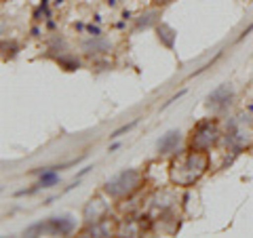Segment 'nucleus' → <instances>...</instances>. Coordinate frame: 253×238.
Instances as JSON below:
<instances>
[{
	"label": "nucleus",
	"instance_id": "f3484780",
	"mask_svg": "<svg viewBox=\"0 0 253 238\" xmlns=\"http://www.w3.org/2000/svg\"><path fill=\"white\" fill-rule=\"evenodd\" d=\"M156 4H165V2H169V0H154Z\"/></svg>",
	"mask_w": 253,
	"mask_h": 238
},
{
	"label": "nucleus",
	"instance_id": "f8f14e48",
	"mask_svg": "<svg viewBox=\"0 0 253 238\" xmlns=\"http://www.w3.org/2000/svg\"><path fill=\"white\" fill-rule=\"evenodd\" d=\"M57 63H59L63 70H68V72H74V70L81 68V61H78L74 55H59V57H57Z\"/></svg>",
	"mask_w": 253,
	"mask_h": 238
},
{
	"label": "nucleus",
	"instance_id": "39448f33",
	"mask_svg": "<svg viewBox=\"0 0 253 238\" xmlns=\"http://www.w3.org/2000/svg\"><path fill=\"white\" fill-rule=\"evenodd\" d=\"M106 213H108V204L101 200V198H93V200H89L84 207V221L89 226H93V224H97V221L104 219Z\"/></svg>",
	"mask_w": 253,
	"mask_h": 238
},
{
	"label": "nucleus",
	"instance_id": "7ed1b4c3",
	"mask_svg": "<svg viewBox=\"0 0 253 238\" xmlns=\"http://www.w3.org/2000/svg\"><path fill=\"white\" fill-rule=\"evenodd\" d=\"M219 137V129L217 122L207 118V120H201L199 124L194 126L192 131V139H190V146L192 150H209Z\"/></svg>",
	"mask_w": 253,
	"mask_h": 238
},
{
	"label": "nucleus",
	"instance_id": "9b49d317",
	"mask_svg": "<svg viewBox=\"0 0 253 238\" xmlns=\"http://www.w3.org/2000/svg\"><path fill=\"white\" fill-rule=\"evenodd\" d=\"M156 19H158V11H146L144 15H139L137 17V23H135V30H146V28H150L152 23H156Z\"/></svg>",
	"mask_w": 253,
	"mask_h": 238
},
{
	"label": "nucleus",
	"instance_id": "4468645a",
	"mask_svg": "<svg viewBox=\"0 0 253 238\" xmlns=\"http://www.w3.org/2000/svg\"><path fill=\"white\" fill-rule=\"evenodd\" d=\"M135 124H137V120H133V122H129V124H123L121 129H116L112 135H110V137H114V139H116V137H121L123 133H129V131H131V129H133V126H135Z\"/></svg>",
	"mask_w": 253,
	"mask_h": 238
},
{
	"label": "nucleus",
	"instance_id": "1a4fd4ad",
	"mask_svg": "<svg viewBox=\"0 0 253 238\" xmlns=\"http://www.w3.org/2000/svg\"><path fill=\"white\" fill-rule=\"evenodd\" d=\"M83 49L93 55V53H106L110 49V42L106 40V38H99V36H93L91 40H84L83 42Z\"/></svg>",
	"mask_w": 253,
	"mask_h": 238
},
{
	"label": "nucleus",
	"instance_id": "f03ea898",
	"mask_svg": "<svg viewBox=\"0 0 253 238\" xmlns=\"http://www.w3.org/2000/svg\"><path fill=\"white\" fill-rule=\"evenodd\" d=\"M141 184V175L135 169H125L118 175H114L112 179H108L106 184V192L112 198H126L129 194H133Z\"/></svg>",
	"mask_w": 253,
	"mask_h": 238
},
{
	"label": "nucleus",
	"instance_id": "423d86ee",
	"mask_svg": "<svg viewBox=\"0 0 253 238\" xmlns=\"http://www.w3.org/2000/svg\"><path fill=\"white\" fill-rule=\"evenodd\" d=\"M46 224H49V234H61V236L72 234L76 228L72 215H55L46 219Z\"/></svg>",
	"mask_w": 253,
	"mask_h": 238
},
{
	"label": "nucleus",
	"instance_id": "f257e3e1",
	"mask_svg": "<svg viewBox=\"0 0 253 238\" xmlns=\"http://www.w3.org/2000/svg\"><path fill=\"white\" fill-rule=\"evenodd\" d=\"M209 166V156L205 150H192V152H186L177 156L175 160L171 162V169H169V177L175 186H194L199 181L205 171Z\"/></svg>",
	"mask_w": 253,
	"mask_h": 238
},
{
	"label": "nucleus",
	"instance_id": "0eeeda50",
	"mask_svg": "<svg viewBox=\"0 0 253 238\" xmlns=\"http://www.w3.org/2000/svg\"><path fill=\"white\" fill-rule=\"evenodd\" d=\"M179 144H181V133L175 131V129L167 131L161 139H158V154H171V152H175Z\"/></svg>",
	"mask_w": 253,
	"mask_h": 238
},
{
	"label": "nucleus",
	"instance_id": "6e6552de",
	"mask_svg": "<svg viewBox=\"0 0 253 238\" xmlns=\"http://www.w3.org/2000/svg\"><path fill=\"white\" fill-rule=\"evenodd\" d=\"M156 34H158V40L167 46L169 51H173V46H175V38H177V32L173 30L171 26H167V23H158V26H156Z\"/></svg>",
	"mask_w": 253,
	"mask_h": 238
},
{
	"label": "nucleus",
	"instance_id": "2eb2a0df",
	"mask_svg": "<svg viewBox=\"0 0 253 238\" xmlns=\"http://www.w3.org/2000/svg\"><path fill=\"white\" fill-rule=\"evenodd\" d=\"M86 30H89V34H91V36H99V34H101L97 26H86Z\"/></svg>",
	"mask_w": 253,
	"mask_h": 238
},
{
	"label": "nucleus",
	"instance_id": "9d476101",
	"mask_svg": "<svg viewBox=\"0 0 253 238\" xmlns=\"http://www.w3.org/2000/svg\"><path fill=\"white\" fill-rule=\"evenodd\" d=\"M57 184H59V173L55 171V169H46V171H42L41 179H38L36 190L38 188H53V186H57Z\"/></svg>",
	"mask_w": 253,
	"mask_h": 238
},
{
	"label": "nucleus",
	"instance_id": "20e7f679",
	"mask_svg": "<svg viewBox=\"0 0 253 238\" xmlns=\"http://www.w3.org/2000/svg\"><path fill=\"white\" fill-rule=\"evenodd\" d=\"M232 99H234V89L230 84H219L215 91H213L209 97H207V106L213 108V110H224L232 104Z\"/></svg>",
	"mask_w": 253,
	"mask_h": 238
},
{
	"label": "nucleus",
	"instance_id": "ddd939ff",
	"mask_svg": "<svg viewBox=\"0 0 253 238\" xmlns=\"http://www.w3.org/2000/svg\"><path fill=\"white\" fill-rule=\"evenodd\" d=\"M86 232H89V234H97V236H108L110 234V224L101 219V221H97V224H93L89 230H86Z\"/></svg>",
	"mask_w": 253,
	"mask_h": 238
},
{
	"label": "nucleus",
	"instance_id": "dca6fc26",
	"mask_svg": "<svg viewBox=\"0 0 253 238\" xmlns=\"http://www.w3.org/2000/svg\"><path fill=\"white\" fill-rule=\"evenodd\" d=\"M118 148H121V144H112L110 146V152H114V150H118Z\"/></svg>",
	"mask_w": 253,
	"mask_h": 238
}]
</instances>
